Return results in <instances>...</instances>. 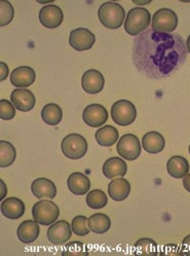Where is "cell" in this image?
I'll list each match as a JSON object with an SVG mask.
<instances>
[{"label":"cell","instance_id":"cell-3","mask_svg":"<svg viewBox=\"0 0 190 256\" xmlns=\"http://www.w3.org/2000/svg\"><path fill=\"white\" fill-rule=\"evenodd\" d=\"M151 22V14L144 8H135L126 16L124 30L131 36H137L146 31Z\"/></svg>","mask_w":190,"mask_h":256},{"label":"cell","instance_id":"cell-13","mask_svg":"<svg viewBox=\"0 0 190 256\" xmlns=\"http://www.w3.org/2000/svg\"><path fill=\"white\" fill-rule=\"evenodd\" d=\"M105 79L103 74L98 70H89L83 74L81 86L83 90L90 94H97L104 88Z\"/></svg>","mask_w":190,"mask_h":256},{"label":"cell","instance_id":"cell-14","mask_svg":"<svg viewBox=\"0 0 190 256\" xmlns=\"http://www.w3.org/2000/svg\"><path fill=\"white\" fill-rule=\"evenodd\" d=\"M11 100L13 104L21 112L31 111L36 102L34 94L26 88H17L12 92Z\"/></svg>","mask_w":190,"mask_h":256},{"label":"cell","instance_id":"cell-10","mask_svg":"<svg viewBox=\"0 0 190 256\" xmlns=\"http://www.w3.org/2000/svg\"><path fill=\"white\" fill-rule=\"evenodd\" d=\"M83 122L91 127H100L108 120V112L103 106L93 104L88 106L82 113Z\"/></svg>","mask_w":190,"mask_h":256},{"label":"cell","instance_id":"cell-30","mask_svg":"<svg viewBox=\"0 0 190 256\" xmlns=\"http://www.w3.org/2000/svg\"><path fill=\"white\" fill-rule=\"evenodd\" d=\"M72 232L78 237H84L90 234L91 230L89 228V220L86 216H76L71 224Z\"/></svg>","mask_w":190,"mask_h":256},{"label":"cell","instance_id":"cell-18","mask_svg":"<svg viewBox=\"0 0 190 256\" xmlns=\"http://www.w3.org/2000/svg\"><path fill=\"white\" fill-rule=\"evenodd\" d=\"M38 224L35 220H26L21 224L17 230L18 239L24 244H31L36 241L40 232Z\"/></svg>","mask_w":190,"mask_h":256},{"label":"cell","instance_id":"cell-38","mask_svg":"<svg viewBox=\"0 0 190 256\" xmlns=\"http://www.w3.org/2000/svg\"><path fill=\"white\" fill-rule=\"evenodd\" d=\"M0 186H3V193H2V196H0V199L3 200L6 197V195H7V186H6L5 182H4V180L0 182Z\"/></svg>","mask_w":190,"mask_h":256},{"label":"cell","instance_id":"cell-35","mask_svg":"<svg viewBox=\"0 0 190 256\" xmlns=\"http://www.w3.org/2000/svg\"><path fill=\"white\" fill-rule=\"evenodd\" d=\"M10 70L6 62H0V80L5 81L9 76Z\"/></svg>","mask_w":190,"mask_h":256},{"label":"cell","instance_id":"cell-34","mask_svg":"<svg viewBox=\"0 0 190 256\" xmlns=\"http://www.w3.org/2000/svg\"><path fill=\"white\" fill-rule=\"evenodd\" d=\"M178 254H182L181 248H179L177 245H174V244L164 246L162 248V251L160 252V255H178Z\"/></svg>","mask_w":190,"mask_h":256},{"label":"cell","instance_id":"cell-1","mask_svg":"<svg viewBox=\"0 0 190 256\" xmlns=\"http://www.w3.org/2000/svg\"><path fill=\"white\" fill-rule=\"evenodd\" d=\"M187 48L178 34L157 33L151 29L141 33L133 48L138 70L152 79H162L175 73L187 58Z\"/></svg>","mask_w":190,"mask_h":256},{"label":"cell","instance_id":"cell-32","mask_svg":"<svg viewBox=\"0 0 190 256\" xmlns=\"http://www.w3.org/2000/svg\"><path fill=\"white\" fill-rule=\"evenodd\" d=\"M63 255H68V256L89 255V250L87 246L81 242H71L67 244L65 251L63 252Z\"/></svg>","mask_w":190,"mask_h":256},{"label":"cell","instance_id":"cell-25","mask_svg":"<svg viewBox=\"0 0 190 256\" xmlns=\"http://www.w3.org/2000/svg\"><path fill=\"white\" fill-rule=\"evenodd\" d=\"M41 118L48 125L56 126L62 121V109L57 104H48L41 111Z\"/></svg>","mask_w":190,"mask_h":256},{"label":"cell","instance_id":"cell-8","mask_svg":"<svg viewBox=\"0 0 190 256\" xmlns=\"http://www.w3.org/2000/svg\"><path fill=\"white\" fill-rule=\"evenodd\" d=\"M118 155L128 161H134L141 155V142L134 134H124L117 144Z\"/></svg>","mask_w":190,"mask_h":256},{"label":"cell","instance_id":"cell-17","mask_svg":"<svg viewBox=\"0 0 190 256\" xmlns=\"http://www.w3.org/2000/svg\"><path fill=\"white\" fill-rule=\"evenodd\" d=\"M128 172V166L124 160L113 157L108 159L103 165V174L108 180H115L116 178H123Z\"/></svg>","mask_w":190,"mask_h":256},{"label":"cell","instance_id":"cell-21","mask_svg":"<svg viewBox=\"0 0 190 256\" xmlns=\"http://www.w3.org/2000/svg\"><path fill=\"white\" fill-rule=\"evenodd\" d=\"M130 193H131V184L128 180L122 178L113 180L108 186L109 197L116 202H121L125 200L129 197Z\"/></svg>","mask_w":190,"mask_h":256},{"label":"cell","instance_id":"cell-40","mask_svg":"<svg viewBox=\"0 0 190 256\" xmlns=\"http://www.w3.org/2000/svg\"><path fill=\"white\" fill-rule=\"evenodd\" d=\"M189 154H190V146H189Z\"/></svg>","mask_w":190,"mask_h":256},{"label":"cell","instance_id":"cell-22","mask_svg":"<svg viewBox=\"0 0 190 256\" xmlns=\"http://www.w3.org/2000/svg\"><path fill=\"white\" fill-rule=\"evenodd\" d=\"M142 146L147 153L158 154L163 151L165 146V140L159 132H150L143 136Z\"/></svg>","mask_w":190,"mask_h":256},{"label":"cell","instance_id":"cell-15","mask_svg":"<svg viewBox=\"0 0 190 256\" xmlns=\"http://www.w3.org/2000/svg\"><path fill=\"white\" fill-rule=\"evenodd\" d=\"M31 190L34 197L39 200L54 199L57 196V188L55 184L48 178H37L31 184Z\"/></svg>","mask_w":190,"mask_h":256},{"label":"cell","instance_id":"cell-9","mask_svg":"<svg viewBox=\"0 0 190 256\" xmlns=\"http://www.w3.org/2000/svg\"><path fill=\"white\" fill-rule=\"evenodd\" d=\"M96 37L92 31L86 28H77L70 33L69 44L77 52L89 50L95 44Z\"/></svg>","mask_w":190,"mask_h":256},{"label":"cell","instance_id":"cell-11","mask_svg":"<svg viewBox=\"0 0 190 256\" xmlns=\"http://www.w3.org/2000/svg\"><path fill=\"white\" fill-rule=\"evenodd\" d=\"M72 228L65 220H59L53 224L48 230V239L55 245H63L70 240Z\"/></svg>","mask_w":190,"mask_h":256},{"label":"cell","instance_id":"cell-6","mask_svg":"<svg viewBox=\"0 0 190 256\" xmlns=\"http://www.w3.org/2000/svg\"><path fill=\"white\" fill-rule=\"evenodd\" d=\"M178 26V16L170 8H160L152 16V30L157 33L170 34Z\"/></svg>","mask_w":190,"mask_h":256},{"label":"cell","instance_id":"cell-31","mask_svg":"<svg viewBox=\"0 0 190 256\" xmlns=\"http://www.w3.org/2000/svg\"><path fill=\"white\" fill-rule=\"evenodd\" d=\"M14 14L15 12L12 4L7 2V0H3L0 2V25H2V27H5L12 22Z\"/></svg>","mask_w":190,"mask_h":256},{"label":"cell","instance_id":"cell-39","mask_svg":"<svg viewBox=\"0 0 190 256\" xmlns=\"http://www.w3.org/2000/svg\"><path fill=\"white\" fill-rule=\"evenodd\" d=\"M186 48H187L188 52H190V36L187 38V41H186Z\"/></svg>","mask_w":190,"mask_h":256},{"label":"cell","instance_id":"cell-36","mask_svg":"<svg viewBox=\"0 0 190 256\" xmlns=\"http://www.w3.org/2000/svg\"><path fill=\"white\" fill-rule=\"evenodd\" d=\"M181 251L182 254H190V234L183 240Z\"/></svg>","mask_w":190,"mask_h":256},{"label":"cell","instance_id":"cell-24","mask_svg":"<svg viewBox=\"0 0 190 256\" xmlns=\"http://www.w3.org/2000/svg\"><path fill=\"white\" fill-rule=\"evenodd\" d=\"M118 130L115 127L106 125L97 130L95 138L101 146H111L118 140Z\"/></svg>","mask_w":190,"mask_h":256},{"label":"cell","instance_id":"cell-19","mask_svg":"<svg viewBox=\"0 0 190 256\" xmlns=\"http://www.w3.org/2000/svg\"><path fill=\"white\" fill-rule=\"evenodd\" d=\"M2 213L9 220H19L24 216L25 204L18 198H8L2 203Z\"/></svg>","mask_w":190,"mask_h":256},{"label":"cell","instance_id":"cell-26","mask_svg":"<svg viewBox=\"0 0 190 256\" xmlns=\"http://www.w3.org/2000/svg\"><path fill=\"white\" fill-rule=\"evenodd\" d=\"M110 218L103 213H96L89 218V228L95 234H105L110 230Z\"/></svg>","mask_w":190,"mask_h":256},{"label":"cell","instance_id":"cell-28","mask_svg":"<svg viewBox=\"0 0 190 256\" xmlns=\"http://www.w3.org/2000/svg\"><path fill=\"white\" fill-rule=\"evenodd\" d=\"M87 204L92 209H102L108 204V198L103 190H94L87 196Z\"/></svg>","mask_w":190,"mask_h":256},{"label":"cell","instance_id":"cell-12","mask_svg":"<svg viewBox=\"0 0 190 256\" xmlns=\"http://www.w3.org/2000/svg\"><path fill=\"white\" fill-rule=\"evenodd\" d=\"M63 18H64V14L62 10L55 4L42 8L39 12L40 23L49 29L58 28L62 24Z\"/></svg>","mask_w":190,"mask_h":256},{"label":"cell","instance_id":"cell-16","mask_svg":"<svg viewBox=\"0 0 190 256\" xmlns=\"http://www.w3.org/2000/svg\"><path fill=\"white\" fill-rule=\"evenodd\" d=\"M36 79L35 71L30 67H19L11 74V82L18 88H26L34 83Z\"/></svg>","mask_w":190,"mask_h":256},{"label":"cell","instance_id":"cell-29","mask_svg":"<svg viewBox=\"0 0 190 256\" xmlns=\"http://www.w3.org/2000/svg\"><path fill=\"white\" fill-rule=\"evenodd\" d=\"M137 255H157V244L148 238H143L135 244Z\"/></svg>","mask_w":190,"mask_h":256},{"label":"cell","instance_id":"cell-23","mask_svg":"<svg viewBox=\"0 0 190 256\" xmlns=\"http://www.w3.org/2000/svg\"><path fill=\"white\" fill-rule=\"evenodd\" d=\"M167 172L174 178H183L189 174V163L182 156H174L167 161Z\"/></svg>","mask_w":190,"mask_h":256},{"label":"cell","instance_id":"cell-2","mask_svg":"<svg viewBox=\"0 0 190 256\" xmlns=\"http://www.w3.org/2000/svg\"><path fill=\"white\" fill-rule=\"evenodd\" d=\"M98 16L101 24L108 29H118L122 26L125 18L124 8L116 2H104L99 10Z\"/></svg>","mask_w":190,"mask_h":256},{"label":"cell","instance_id":"cell-4","mask_svg":"<svg viewBox=\"0 0 190 256\" xmlns=\"http://www.w3.org/2000/svg\"><path fill=\"white\" fill-rule=\"evenodd\" d=\"M32 216L34 220L41 226H51L58 220L60 209L52 201L41 200L33 206Z\"/></svg>","mask_w":190,"mask_h":256},{"label":"cell","instance_id":"cell-7","mask_svg":"<svg viewBox=\"0 0 190 256\" xmlns=\"http://www.w3.org/2000/svg\"><path fill=\"white\" fill-rule=\"evenodd\" d=\"M112 120L120 126L131 125L137 117V110L135 104L126 100L116 102L111 108Z\"/></svg>","mask_w":190,"mask_h":256},{"label":"cell","instance_id":"cell-33","mask_svg":"<svg viewBox=\"0 0 190 256\" xmlns=\"http://www.w3.org/2000/svg\"><path fill=\"white\" fill-rule=\"evenodd\" d=\"M16 116V106L8 100L0 102V117L3 120H12Z\"/></svg>","mask_w":190,"mask_h":256},{"label":"cell","instance_id":"cell-27","mask_svg":"<svg viewBox=\"0 0 190 256\" xmlns=\"http://www.w3.org/2000/svg\"><path fill=\"white\" fill-rule=\"evenodd\" d=\"M17 157V152L14 146L6 140L0 142V166L6 168L11 166Z\"/></svg>","mask_w":190,"mask_h":256},{"label":"cell","instance_id":"cell-37","mask_svg":"<svg viewBox=\"0 0 190 256\" xmlns=\"http://www.w3.org/2000/svg\"><path fill=\"white\" fill-rule=\"evenodd\" d=\"M183 186L185 190L190 193V174H188L183 178Z\"/></svg>","mask_w":190,"mask_h":256},{"label":"cell","instance_id":"cell-5","mask_svg":"<svg viewBox=\"0 0 190 256\" xmlns=\"http://www.w3.org/2000/svg\"><path fill=\"white\" fill-rule=\"evenodd\" d=\"M62 152L71 160L81 159L88 151L87 140L77 134H71L62 140Z\"/></svg>","mask_w":190,"mask_h":256},{"label":"cell","instance_id":"cell-20","mask_svg":"<svg viewBox=\"0 0 190 256\" xmlns=\"http://www.w3.org/2000/svg\"><path fill=\"white\" fill-rule=\"evenodd\" d=\"M67 186L69 190L75 196H83L90 190L91 182L87 176L80 172L72 174L68 180Z\"/></svg>","mask_w":190,"mask_h":256}]
</instances>
